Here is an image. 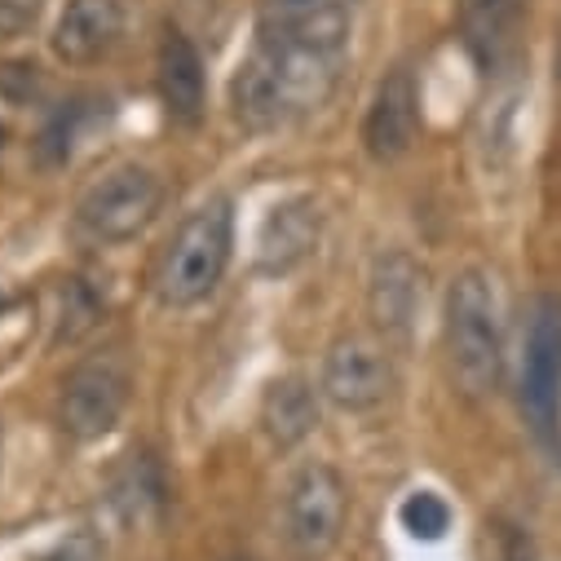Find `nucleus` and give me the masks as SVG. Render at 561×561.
<instances>
[{
  "label": "nucleus",
  "mask_w": 561,
  "mask_h": 561,
  "mask_svg": "<svg viewBox=\"0 0 561 561\" xmlns=\"http://www.w3.org/2000/svg\"><path fill=\"white\" fill-rule=\"evenodd\" d=\"M345 54L288 45V41H256L230 80V111L243 128H284L323 111L341 84Z\"/></svg>",
  "instance_id": "nucleus-1"
},
{
  "label": "nucleus",
  "mask_w": 561,
  "mask_h": 561,
  "mask_svg": "<svg viewBox=\"0 0 561 561\" xmlns=\"http://www.w3.org/2000/svg\"><path fill=\"white\" fill-rule=\"evenodd\" d=\"M443 336H447V367L456 389L473 402L491 398L504 380V341H508L504 293L491 270L469 265L451 278Z\"/></svg>",
  "instance_id": "nucleus-2"
},
{
  "label": "nucleus",
  "mask_w": 561,
  "mask_h": 561,
  "mask_svg": "<svg viewBox=\"0 0 561 561\" xmlns=\"http://www.w3.org/2000/svg\"><path fill=\"white\" fill-rule=\"evenodd\" d=\"M234 256V208L226 195L204 199L182 217L156 261V297L164 310H191L217 293Z\"/></svg>",
  "instance_id": "nucleus-3"
},
{
  "label": "nucleus",
  "mask_w": 561,
  "mask_h": 561,
  "mask_svg": "<svg viewBox=\"0 0 561 561\" xmlns=\"http://www.w3.org/2000/svg\"><path fill=\"white\" fill-rule=\"evenodd\" d=\"M517 402L548 456H561V297H535L522 328Z\"/></svg>",
  "instance_id": "nucleus-4"
},
{
  "label": "nucleus",
  "mask_w": 561,
  "mask_h": 561,
  "mask_svg": "<svg viewBox=\"0 0 561 561\" xmlns=\"http://www.w3.org/2000/svg\"><path fill=\"white\" fill-rule=\"evenodd\" d=\"M350 522V491L332 465H301L278 504V530L297 561H323Z\"/></svg>",
  "instance_id": "nucleus-5"
},
{
  "label": "nucleus",
  "mask_w": 561,
  "mask_h": 561,
  "mask_svg": "<svg viewBox=\"0 0 561 561\" xmlns=\"http://www.w3.org/2000/svg\"><path fill=\"white\" fill-rule=\"evenodd\" d=\"M160 204L164 182L147 164H115L80 195L76 221L98 243H128L156 221Z\"/></svg>",
  "instance_id": "nucleus-6"
},
{
  "label": "nucleus",
  "mask_w": 561,
  "mask_h": 561,
  "mask_svg": "<svg viewBox=\"0 0 561 561\" xmlns=\"http://www.w3.org/2000/svg\"><path fill=\"white\" fill-rule=\"evenodd\" d=\"M133 398V371L124 363V354H93L84 363H76L62 380V398H58V420L67 438L76 443H93L102 434H111L119 425V415Z\"/></svg>",
  "instance_id": "nucleus-7"
},
{
  "label": "nucleus",
  "mask_w": 561,
  "mask_h": 561,
  "mask_svg": "<svg viewBox=\"0 0 561 561\" xmlns=\"http://www.w3.org/2000/svg\"><path fill=\"white\" fill-rule=\"evenodd\" d=\"M319 389L336 411H354V415L376 411L398 389V367H393L389 341L367 336V332L336 336L323 354Z\"/></svg>",
  "instance_id": "nucleus-8"
},
{
  "label": "nucleus",
  "mask_w": 561,
  "mask_h": 561,
  "mask_svg": "<svg viewBox=\"0 0 561 561\" xmlns=\"http://www.w3.org/2000/svg\"><path fill=\"white\" fill-rule=\"evenodd\" d=\"M425 284H430L425 265L411 252L393 248L376 256L371 278H367V314L385 341H407L415 332L420 310H425V293H430Z\"/></svg>",
  "instance_id": "nucleus-9"
},
{
  "label": "nucleus",
  "mask_w": 561,
  "mask_h": 561,
  "mask_svg": "<svg viewBox=\"0 0 561 561\" xmlns=\"http://www.w3.org/2000/svg\"><path fill=\"white\" fill-rule=\"evenodd\" d=\"M256 41H288L345 54L350 49V0H261Z\"/></svg>",
  "instance_id": "nucleus-10"
},
{
  "label": "nucleus",
  "mask_w": 561,
  "mask_h": 561,
  "mask_svg": "<svg viewBox=\"0 0 561 561\" xmlns=\"http://www.w3.org/2000/svg\"><path fill=\"white\" fill-rule=\"evenodd\" d=\"M415 128H420L415 80H411L407 67H393L371 93V106H367V119H363V147H367L371 160L393 164V160H402L411 151Z\"/></svg>",
  "instance_id": "nucleus-11"
},
{
  "label": "nucleus",
  "mask_w": 561,
  "mask_h": 561,
  "mask_svg": "<svg viewBox=\"0 0 561 561\" xmlns=\"http://www.w3.org/2000/svg\"><path fill=\"white\" fill-rule=\"evenodd\" d=\"M124 36V5L119 0H67L49 49L58 62L67 67H93L102 58H111V49Z\"/></svg>",
  "instance_id": "nucleus-12"
},
{
  "label": "nucleus",
  "mask_w": 561,
  "mask_h": 561,
  "mask_svg": "<svg viewBox=\"0 0 561 561\" xmlns=\"http://www.w3.org/2000/svg\"><path fill=\"white\" fill-rule=\"evenodd\" d=\"M323 230V213L314 199H284L274 204L261 221L256 234V270L278 278V274H293L319 243Z\"/></svg>",
  "instance_id": "nucleus-13"
},
{
  "label": "nucleus",
  "mask_w": 561,
  "mask_h": 561,
  "mask_svg": "<svg viewBox=\"0 0 561 561\" xmlns=\"http://www.w3.org/2000/svg\"><path fill=\"white\" fill-rule=\"evenodd\" d=\"M319 398L323 389H314L310 376H278L270 380V389L261 393V434L270 438V447L293 451L301 447L314 430H319Z\"/></svg>",
  "instance_id": "nucleus-14"
},
{
  "label": "nucleus",
  "mask_w": 561,
  "mask_h": 561,
  "mask_svg": "<svg viewBox=\"0 0 561 561\" xmlns=\"http://www.w3.org/2000/svg\"><path fill=\"white\" fill-rule=\"evenodd\" d=\"M530 0H460V36L478 67H500L522 32Z\"/></svg>",
  "instance_id": "nucleus-15"
},
{
  "label": "nucleus",
  "mask_w": 561,
  "mask_h": 561,
  "mask_svg": "<svg viewBox=\"0 0 561 561\" xmlns=\"http://www.w3.org/2000/svg\"><path fill=\"white\" fill-rule=\"evenodd\" d=\"M160 98L178 124H195L204 115V62L178 27L160 45Z\"/></svg>",
  "instance_id": "nucleus-16"
},
{
  "label": "nucleus",
  "mask_w": 561,
  "mask_h": 561,
  "mask_svg": "<svg viewBox=\"0 0 561 561\" xmlns=\"http://www.w3.org/2000/svg\"><path fill=\"white\" fill-rule=\"evenodd\" d=\"M398 522H402V530L411 539L434 543V539H443L451 530V508H447V500L438 491H411L402 500V508H398Z\"/></svg>",
  "instance_id": "nucleus-17"
},
{
  "label": "nucleus",
  "mask_w": 561,
  "mask_h": 561,
  "mask_svg": "<svg viewBox=\"0 0 561 561\" xmlns=\"http://www.w3.org/2000/svg\"><path fill=\"white\" fill-rule=\"evenodd\" d=\"M45 14V0H0V36L19 41L27 36Z\"/></svg>",
  "instance_id": "nucleus-18"
},
{
  "label": "nucleus",
  "mask_w": 561,
  "mask_h": 561,
  "mask_svg": "<svg viewBox=\"0 0 561 561\" xmlns=\"http://www.w3.org/2000/svg\"><path fill=\"white\" fill-rule=\"evenodd\" d=\"M98 557H102V548H98L93 535H71V539H62L45 561H98Z\"/></svg>",
  "instance_id": "nucleus-19"
},
{
  "label": "nucleus",
  "mask_w": 561,
  "mask_h": 561,
  "mask_svg": "<svg viewBox=\"0 0 561 561\" xmlns=\"http://www.w3.org/2000/svg\"><path fill=\"white\" fill-rule=\"evenodd\" d=\"M230 561H248V557H230Z\"/></svg>",
  "instance_id": "nucleus-20"
}]
</instances>
